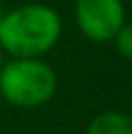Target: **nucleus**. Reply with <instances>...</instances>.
Returning a JSON list of instances; mask_svg holds the SVG:
<instances>
[{"label":"nucleus","instance_id":"obj_7","mask_svg":"<svg viewBox=\"0 0 132 134\" xmlns=\"http://www.w3.org/2000/svg\"><path fill=\"white\" fill-rule=\"evenodd\" d=\"M2 15H4V2L0 0V18H2Z\"/></svg>","mask_w":132,"mask_h":134},{"label":"nucleus","instance_id":"obj_2","mask_svg":"<svg viewBox=\"0 0 132 134\" xmlns=\"http://www.w3.org/2000/svg\"><path fill=\"white\" fill-rule=\"evenodd\" d=\"M57 90V72L40 57H11L0 68V97L15 108H37Z\"/></svg>","mask_w":132,"mask_h":134},{"label":"nucleus","instance_id":"obj_5","mask_svg":"<svg viewBox=\"0 0 132 134\" xmlns=\"http://www.w3.org/2000/svg\"><path fill=\"white\" fill-rule=\"evenodd\" d=\"M112 44H114V48H117V53L121 57L132 59V22H125L117 31V35L112 37Z\"/></svg>","mask_w":132,"mask_h":134},{"label":"nucleus","instance_id":"obj_3","mask_svg":"<svg viewBox=\"0 0 132 134\" xmlns=\"http://www.w3.org/2000/svg\"><path fill=\"white\" fill-rule=\"evenodd\" d=\"M75 22L90 42H112L125 24L123 0H75Z\"/></svg>","mask_w":132,"mask_h":134},{"label":"nucleus","instance_id":"obj_6","mask_svg":"<svg viewBox=\"0 0 132 134\" xmlns=\"http://www.w3.org/2000/svg\"><path fill=\"white\" fill-rule=\"evenodd\" d=\"M2 64H4V51L0 48V68H2Z\"/></svg>","mask_w":132,"mask_h":134},{"label":"nucleus","instance_id":"obj_4","mask_svg":"<svg viewBox=\"0 0 132 134\" xmlns=\"http://www.w3.org/2000/svg\"><path fill=\"white\" fill-rule=\"evenodd\" d=\"M86 134H132V116L119 110H106L88 123Z\"/></svg>","mask_w":132,"mask_h":134},{"label":"nucleus","instance_id":"obj_1","mask_svg":"<svg viewBox=\"0 0 132 134\" xmlns=\"http://www.w3.org/2000/svg\"><path fill=\"white\" fill-rule=\"evenodd\" d=\"M59 37L62 18L48 4L29 2L0 18V48L11 57H42L57 46Z\"/></svg>","mask_w":132,"mask_h":134}]
</instances>
